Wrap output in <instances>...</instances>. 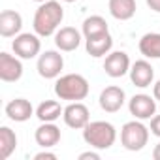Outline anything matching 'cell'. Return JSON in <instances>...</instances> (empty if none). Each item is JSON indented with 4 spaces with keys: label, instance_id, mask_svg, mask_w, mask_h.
<instances>
[{
    "label": "cell",
    "instance_id": "obj_9",
    "mask_svg": "<svg viewBox=\"0 0 160 160\" xmlns=\"http://www.w3.org/2000/svg\"><path fill=\"white\" fill-rule=\"evenodd\" d=\"M128 109H130V115H134L136 119L139 121H145V119H151L154 117L156 113V100L154 96H149V94H134L128 102Z\"/></svg>",
    "mask_w": 160,
    "mask_h": 160
},
{
    "label": "cell",
    "instance_id": "obj_30",
    "mask_svg": "<svg viewBox=\"0 0 160 160\" xmlns=\"http://www.w3.org/2000/svg\"><path fill=\"white\" fill-rule=\"evenodd\" d=\"M34 2H40V4H42V2H45V0H34Z\"/></svg>",
    "mask_w": 160,
    "mask_h": 160
},
{
    "label": "cell",
    "instance_id": "obj_24",
    "mask_svg": "<svg viewBox=\"0 0 160 160\" xmlns=\"http://www.w3.org/2000/svg\"><path fill=\"white\" fill-rule=\"evenodd\" d=\"M34 160H57V154L49 152V151H42V152L34 154Z\"/></svg>",
    "mask_w": 160,
    "mask_h": 160
},
{
    "label": "cell",
    "instance_id": "obj_29",
    "mask_svg": "<svg viewBox=\"0 0 160 160\" xmlns=\"http://www.w3.org/2000/svg\"><path fill=\"white\" fill-rule=\"evenodd\" d=\"M64 2H68V4H72V2H75V0H64Z\"/></svg>",
    "mask_w": 160,
    "mask_h": 160
},
{
    "label": "cell",
    "instance_id": "obj_23",
    "mask_svg": "<svg viewBox=\"0 0 160 160\" xmlns=\"http://www.w3.org/2000/svg\"><path fill=\"white\" fill-rule=\"evenodd\" d=\"M151 134L152 136H156V138H160V115H154V117H151Z\"/></svg>",
    "mask_w": 160,
    "mask_h": 160
},
{
    "label": "cell",
    "instance_id": "obj_7",
    "mask_svg": "<svg viewBox=\"0 0 160 160\" xmlns=\"http://www.w3.org/2000/svg\"><path fill=\"white\" fill-rule=\"evenodd\" d=\"M62 119L66 122V126L73 128V130H83L89 122H91V113L89 108L81 102H72L70 106L64 108Z\"/></svg>",
    "mask_w": 160,
    "mask_h": 160
},
{
    "label": "cell",
    "instance_id": "obj_20",
    "mask_svg": "<svg viewBox=\"0 0 160 160\" xmlns=\"http://www.w3.org/2000/svg\"><path fill=\"white\" fill-rule=\"evenodd\" d=\"M62 113H64V108L57 100H45L36 108V117L42 122H55Z\"/></svg>",
    "mask_w": 160,
    "mask_h": 160
},
{
    "label": "cell",
    "instance_id": "obj_2",
    "mask_svg": "<svg viewBox=\"0 0 160 160\" xmlns=\"http://www.w3.org/2000/svg\"><path fill=\"white\" fill-rule=\"evenodd\" d=\"M55 94L60 100L81 102L89 96V81L81 73H66L60 75L55 83Z\"/></svg>",
    "mask_w": 160,
    "mask_h": 160
},
{
    "label": "cell",
    "instance_id": "obj_16",
    "mask_svg": "<svg viewBox=\"0 0 160 160\" xmlns=\"http://www.w3.org/2000/svg\"><path fill=\"white\" fill-rule=\"evenodd\" d=\"M111 47H113V38H111L109 32L85 40V49H87V53H89L91 57H94V58L106 57L108 53H111Z\"/></svg>",
    "mask_w": 160,
    "mask_h": 160
},
{
    "label": "cell",
    "instance_id": "obj_22",
    "mask_svg": "<svg viewBox=\"0 0 160 160\" xmlns=\"http://www.w3.org/2000/svg\"><path fill=\"white\" fill-rule=\"evenodd\" d=\"M106 32H109V27H108V21L102 15H91V17H87L83 21V36H85V40L106 34Z\"/></svg>",
    "mask_w": 160,
    "mask_h": 160
},
{
    "label": "cell",
    "instance_id": "obj_26",
    "mask_svg": "<svg viewBox=\"0 0 160 160\" xmlns=\"http://www.w3.org/2000/svg\"><path fill=\"white\" fill-rule=\"evenodd\" d=\"M145 2H147V6H149L152 12L160 13V0H145Z\"/></svg>",
    "mask_w": 160,
    "mask_h": 160
},
{
    "label": "cell",
    "instance_id": "obj_10",
    "mask_svg": "<svg viewBox=\"0 0 160 160\" xmlns=\"http://www.w3.org/2000/svg\"><path fill=\"white\" fill-rule=\"evenodd\" d=\"M23 77V62L19 57L10 53H0V79L6 83H15Z\"/></svg>",
    "mask_w": 160,
    "mask_h": 160
},
{
    "label": "cell",
    "instance_id": "obj_12",
    "mask_svg": "<svg viewBox=\"0 0 160 160\" xmlns=\"http://www.w3.org/2000/svg\"><path fill=\"white\" fill-rule=\"evenodd\" d=\"M128 73H130V81L136 87H139V89L151 87L152 81H154V68L147 60H136L130 66V72Z\"/></svg>",
    "mask_w": 160,
    "mask_h": 160
},
{
    "label": "cell",
    "instance_id": "obj_8",
    "mask_svg": "<svg viewBox=\"0 0 160 160\" xmlns=\"http://www.w3.org/2000/svg\"><path fill=\"white\" fill-rule=\"evenodd\" d=\"M130 57L124 53V51H111L106 55V60H104V72L117 79V77H122L130 72Z\"/></svg>",
    "mask_w": 160,
    "mask_h": 160
},
{
    "label": "cell",
    "instance_id": "obj_1",
    "mask_svg": "<svg viewBox=\"0 0 160 160\" xmlns=\"http://www.w3.org/2000/svg\"><path fill=\"white\" fill-rule=\"evenodd\" d=\"M62 19H64V10H62L60 2H57V0H45V2L40 4V8L34 13V21H32L34 32L40 38L53 36L58 30Z\"/></svg>",
    "mask_w": 160,
    "mask_h": 160
},
{
    "label": "cell",
    "instance_id": "obj_19",
    "mask_svg": "<svg viewBox=\"0 0 160 160\" xmlns=\"http://www.w3.org/2000/svg\"><path fill=\"white\" fill-rule=\"evenodd\" d=\"M138 47H139V53L145 58H160V32L143 34Z\"/></svg>",
    "mask_w": 160,
    "mask_h": 160
},
{
    "label": "cell",
    "instance_id": "obj_17",
    "mask_svg": "<svg viewBox=\"0 0 160 160\" xmlns=\"http://www.w3.org/2000/svg\"><path fill=\"white\" fill-rule=\"evenodd\" d=\"M6 115L15 122H25L34 115V108L27 98H15L6 106Z\"/></svg>",
    "mask_w": 160,
    "mask_h": 160
},
{
    "label": "cell",
    "instance_id": "obj_6",
    "mask_svg": "<svg viewBox=\"0 0 160 160\" xmlns=\"http://www.w3.org/2000/svg\"><path fill=\"white\" fill-rule=\"evenodd\" d=\"M36 68L43 79H57L64 68V58L58 51H43L38 57Z\"/></svg>",
    "mask_w": 160,
    "mask_h": 160
},
{
    "label": "cell",
    "instance_id": "obj_15",
    "mask_svg": "<svg viewBox=\"0 0 160 160\" xmlns=\"http://www.w3.org/2000/svg\"><path fill=\"white\" fill-rule=\"evenodd\" d=\"M34 139L40 147L51 149L60 141V128L55 122H42L34 132Z\"/></svg>",
    "mask_w": 160,
    "mask_h": 160
},
{
    "label": "cell",
    "instance_id": "obj_11",
    "mask_svg": "<svg viewBox=\"0 0 160 160\" xmlns=\"http://www.w3.org/2000/svg\"><path fill=\"white\" fill-rule=\"evenodd\" d=\"M98 102H100V108H102L106 113H117V111L124 106L126 94H124V91H122L121 87L109 85V87H106V89L100 92Z\"/></svg>",
    "mask_w": 160,
    "mask_h": 160
},
{
    "label": "cell",
    "instance_id": "obj_4",
    "mask_svg": "<svg viewBox=\"0 0 160 160\" xmlns=\"http://www.w3.org/2000/svg\"><path fill=\"white\" fill-rule=\"evenodd\" d=\"M149 141V128L139 121H128L124 122V126L121 128V143L126 151H141Z\"/></svg>",
    "mask_w": 160,
    "mask_h": 160
},
{
    "label": "cell",
    "instance_id": "obj_25",
    "mask_svg": "<svg viewBox=\"0 0 160 160\" xmlns=\"http://www.w3.org/2000/svg\"><path fill=\"white\" fill-rule=\"evenodd\" d=\"M79 160H100V154L94 152V151H87V152L79 154Z\"/></svg>",
    "mask_w": 160,
    "mask_h": 160
},
{
    "label": "cell",
    "instance_id": "obj_13",
    "mask_svg": "<svg viewBox=\"0 0 160 160\" xmlns=\"http://www.w3.org/2000/svg\"><path fill=\"white\" fill-rule=\"evenodd\" d=\"M23 28V17L15 10H4L0 13V36L2 38H15L21 34Z\"/></svg>",
    "mask_w": 160,
    "mask_h": 160
},
{
    "label": "cell",
    "instance_id": "obj_3",
    "mask_svg": "<svg viewBox=\"0 0 160 160\" xmlns=\"http://www.w3.org/2000/svg\"><path fill=\"white\" fill-rule=\"evenodd\" d=\"M83 139L92 149H109L117 139V130L108 121H92L83 128Z\"/></svg>",
    "mask_w": 160,
    "mask_h": 160
},
{
    "label": "cell",
    "instance_id": "obj_5",
    "mask_svg": "<svg viewBox=\"0 0 160 160\" xmlns=\"http://www.w3.org/2000/svg\"><path fill=\"white\" fill-rule=\"evenodd\" d=\"M12 49L13 53L19 57V58H34L40 55L42 51V42H40V36L38 34H30V32H23V34H17L15 40L12 42Z\"/></svg>",
    "mask_w": 160,
    "mask_h": 160
},
{
    "label": "cell",
    "instance_id": "obj_21",
    "mask_svg": "<svg viewBox=\"0 0 160 160\" xmlns=\"http://www.w3.org/2000/svg\"><path fill=\"white\" fill-rule=\"evenodd\" d=\"M17 147V136L10 126H0V160H8Z\"/></svg>",
    "mask_w": 160,
    "mask_h": 160
},
{
    "label": "cell",
    "instance_id": "obj_28",
    "mask_svg": "<svg viewBox=\"0 0 160 160\" xmlns=\"http://www.w3.org/2000/svg\"><path fill=\"white\" fill-rule=\"evenodd\" d=\"M152 158L154 160H160V141L154 145V149H152Z\"/></svg>",
    "mask_w": 160,
    "mask_h": 160
},
{
    "label": "cell",
    "instance_id": "obj_27",
    "mask_svg": "<svg viewBox=\"0 0 160 160\" xmlns=\"http://www.w3.org/2000/svg\"><path fill=\"white\" fill-rule=\"evenodd\" d=\"M152 96H154V100H156V102H160V79L152 85Z\"/></svg>",
    "mask_w": 160,
    "mask_h": 160
},
{
    "label": "cell",
    "instance_id": "obj_14",
    "mask_svg": "<svg viewBox=\"0 0 160 160\" xmlns=\"http://www.w3.org/2000/svg\"><path fill=\"white\" fill-rule=\"evenodd\" d=\"M55 45L64 53L75 51L79 45H81V34H79V30H75L73 27H62V28H58L55 32Z\"/></svg>",
    "mask_w": 160,
    "mask_h": 160
},
{
    "label": "cell",
    "instance_id": "obj_18",
    "mask_svg": "<svg viewBox=\"0 0 160 160\" xmlns=\"http://www.w3.org/2000/svg\"><path fill=\"white\" fill-rule=\"evenodd\" d=\"M109 13L117 21H128L136 15V0H109Z\"/></svg>",
    "mask_w": 160,
    "mask_h": 160
}]
</instances>
